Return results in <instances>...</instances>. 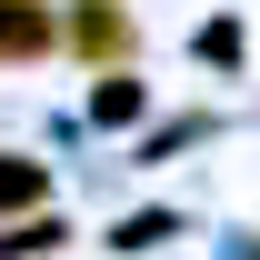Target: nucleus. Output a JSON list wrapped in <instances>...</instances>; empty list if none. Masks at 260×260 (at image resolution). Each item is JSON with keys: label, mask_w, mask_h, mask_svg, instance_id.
I'll list each match as a JSON object with an SVG mask.
<instances>
[{"label": "nucleus", "mask_w": 260, "mask_h": 260, "mask_svg": "<svg viewBox=\"0 0 260 260\" xmlns=\"http://www.w3.org/2000/svg\"><path fill=\"white\" fill-rule=\"evenodd\" d=\"M60 50H70L80 70L140 60V20H130V0H70V10H60Z\"/></svg>", "instance_id": "f257e3e1"}, {"label": "nucleus", "mask_w": 260, "mask_h": 260, "mask_svg": "<svg viewBox=\"0 0 260 260\" xmlns=\"http://www.w3.org/2000/svg\"><path fill=\"white\" fill-rule=\"evenodd\" d=\"M60 50V10L50 0H0V70H30Z\"/></svg>", "instance_id": "f03ea898"}, {"label": "nucleus", "mask_w": 260, "mask_h": 260, "mask_svg": "<svg viewBox=\"0 0 260 260\" xmlns=\"http://www.w3.org/2000/svg\"><path fill=\"white\" fill-rule=\"evenodd\" d=\"M40 250H70V220L60 210H10V220H0V260H40Z\"/></svg>", "instance_id": "7ed1b4c3"}, {"label": "nucleus", "mask_w": 260, "mask_h": 260, "mask_svg": "<svg viewBox=\"0 0 260 260\" xmlns=\"http://www.w3.org/2000/svg\"><path fill=\"white\" fill-rule=\"evenodd\" d=\"M140 110H150V90H140V70H100V90H90V120L100 130H130V120H140Z\"/></svg>", "instance_id": "20e7f679"}, {"label": "nucleus", "mask_w": 260, "mask_h": 260, "mask_svg": "<svg viewBox=\"0 0 260 260\" xmlns=\"http://www.w3.org/2000/svg\"><path fill=\"white\" fill-rule=\"evenodd\" d=\"M30 200H50V160L0 150V220H10V210H30Z\"/></svg>", "instance_id": "39448f33"}, {"label": "nucleus", "mask_w": 260, "mask_h": 260, "mask_svg": "<svg viewBox=\"0 0 260 260\" xmlns=\"http://www.w3.org/2000/svg\"><path fill=\"white\" fill-rule=\"evenodd\" d=\"M150 240H170V220H160V210H150V220H120V230H110V250H120V260H130V250H150Z\"/></svg>", "instance_id": "423d86ee"}]
</instances>
